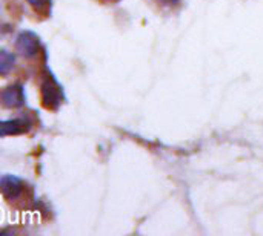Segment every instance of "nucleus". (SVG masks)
Listing matches in <instances>:
<instances>
[{
	"label": "nucleus",
	"mask_w": 263,
	"mask_h": 236,
	"mask_svg": "<svg viewBox=\"0 0 263 236\" xmlns=\"http://www.w3.org/2000/svg\"><path fill=\"white\" fill-rule=\"evenodd\" d=\"M42 94H43V103L46 108H57L60 100H62V94H60V88L55 84V81L52 78H48L43 84H42Z\"/></svg>",
	"instance_id": "1"
},
{
	"label": "nucleus",
	"mask_w": 263,
	"mask_h": 236,
	"mask_svg": "<svg viewBox=\"0 0 263 236\" xmlns=\"http://www.w3.org/2000/svg\"><path fill=\"white\" fill-rule=\"evenodd\" d=\"M2 101H3L5 106H9V108L20 106V104L23 103V92H22V88H18V86L6 88V89L2 92Z\"/></svg>",
	"instance_id": "2"
},
{
	"label": "nucleus",
	"mask_w": 263,
	"mask_h": 236,
	"mask_svg": "<svg viewBox=\"0 0 263 236\" xmlns=\"http://www.w3.org/2000/svg\"><path fill=\"white\" fill-rule=\"evenodd\" d=\"M2 190L8 198H15L22 192V183L14 177H6L2 180Z\"/></svg>",
	"instance_id": "3"
},
{
	"label": "nucleus",
	"mask_w": 263,
	"mask_h": 236,
	"mask_svg": "<svg viewBox=\"0 0 263 236\" xmlns=\"http://www.w3.org/2000/svg\"><path fill=\"white\" fill-rule=\"evenodd\" d=\"M25 121L14 120V121H5L0 123V135H11V134H22L25 132Z\"/></svg>",
	"instance_id": "4"
},
{
	"label": "nucleus",
	"mask_w": 263,
	"mask_h": 236,
	"mask_svg": "<svg viewBox=\"0 0 263 236\" xmlns=\"http://www.w3.org/2000/svg\"><path fill=\"white\" fill-rule=\"evenodd\" d=\"M17 46L22 51V54H32L35 51V48H37V40H35V37L29 38V35L25 34L23 37H20Z\"/></svg>",
	"instance_id": "5"
},
{
	"label": "nucleus",
	"mask_w": 263,
	"mask_h": 236,
	"mask_svg": "<svg viewBox=\"0 0 263 236\" xmlns=\"http://www.w3.org/2000/svg\"><path fill=\"white\" fill-rule=\"evenodd\" d=\"M14 57L5 51H0V74H8L12 69Z\"/></svg>",
	"instance_id": "6"
},
{
	"label": "nucleus",
	"mask_w": 263,
	"mask_h": 236,
	"mask_svg": "<svg viewBox=\"0 0 263 236\" xmlns=\"http://www.w3.org/2000/svg\"><path fill=\"white\" fill-rule=\"evenodd\" d=\"M37 11H46L48 6H49V0H28Z\"/></svg>",
	"instance_id": "7"
},
{
	"label": "nucleus",
	"mask_w": 263,
	"mask_h": 236,
	"mask_svg": "<svg viewBox=\"0 0 263 236\" xmlns=\"http://www.w3.org/2000/svg\"><path fill=\"white\" fill-rule=\"evenodd\" d=\"M162 3H165V5H174V3H177L179 0H160Z\"/></svg>",
	"instance_id": "8"
}]
</instances>
